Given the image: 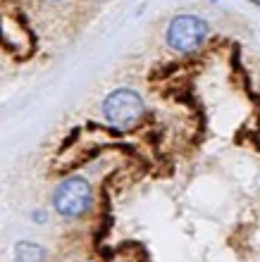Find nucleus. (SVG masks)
<instances>
[{"label": "nucleus", "instance_id": "3", "mask_svg": "<svg viewBox=\"0 0 260 262\" xmlns=\"http://www.w3.org/2000/svg\"><path fill=\"white\" fill-rule=\"evenodd\" d=\"M208 34L210 26L205 19L196 15H179L167 26V46L177 53H193L205 43Z\"/></svg>", "mask_w": 260, "mask_h": 262}, {"label": "nucleus", "instance_id": "5", "mask_svg": "<svg viewBox=\"0 0 260 262\" xmlns=\"http://www.w3.org/2000/svg\"><path fill=\"white\" fill-rule=\"evenodd\" d=\"M253 3H258V5H260V0H253Z\"/></svg>", "mask_w": 260, "mask_h": 262}, {"label": "nucleus", "instance_id": "1", "mask_svg": "<svg viewBox=\"0 0 260 262\" xmlns=\"http://www.w3.org/2000/svg\"><path fill=\"white\" fill-rule=\"evenodd\" d=\"M53 208L64 219H79L93 208V188L84 177H67L53 191Z\"/></svg>", "mask_w": 260, "mask_h": 262}, {"label": "nucleus", "instance_id": "4", "mask_svg": "<svg viewBox=\"0 0 260 262\" xmlns=\"http://www.w3.org/2000/svg\"><path fill=\"white\" fill-rule=\"evenodd\" d=\"M15 260L17 262H46V250H43V246L34 243V241H19L15 248Z\"/></svg>", "mask_w": 260, "mask_h": 262}, {"label": "nucleus", "instance_id": "6", "mask_svg": "<svg viewBox=\"0 0 260 262\" xmlns=\"http://www.w3.org/2000/svg\"><path fill=\"white\" fill-rule=\"evenodd\" d=\"M50 3H57V0H50Z\"/></svg>", "mask_w": 260, "mask_h": 262}, {"label": "nucleus", "instance_id": "2", "mask_svg": "<svg viewBox=\"0 0 260 262\" xmlns=\"http://www.w3.org/2000/svg\"><path fill=\"white\" fill-rule=\"evenodd\" d=\"M103 117L117 129H132L143 117L141 95L132 88H115L103 101Z\"/></svg>", "mask_w": 260, "mask_h": 262}]
</instances>
